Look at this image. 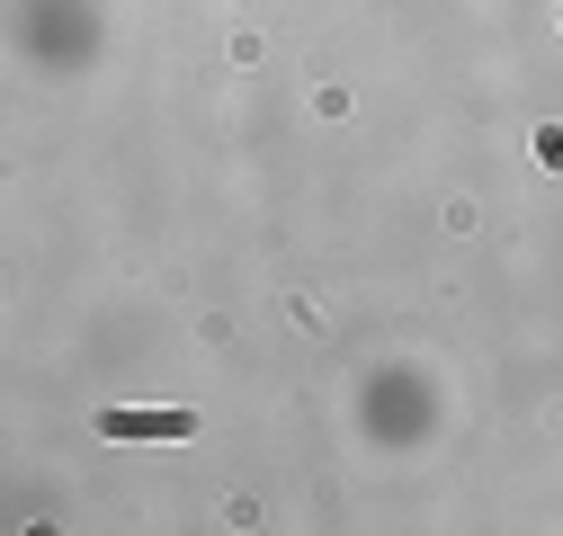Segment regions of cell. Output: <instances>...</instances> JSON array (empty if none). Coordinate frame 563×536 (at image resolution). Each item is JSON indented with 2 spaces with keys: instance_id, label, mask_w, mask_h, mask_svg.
I'll list each match as a JSON object with an SVG mask.
<instances>
[{
  "instance_id": "6da1fadb",
  "label": "cell",
  "mask_w": 563,
  "mask_h": 536,
  "mask_svg": "<svg viewBox=\"0 0 563 536\" xmlns=\"http://www.w3.org/2000/svg\"><path fill=\"white\" fill-rule=\"evenodd\" d=\"M108 438H188V412H99Z\"/></svg>"
}]
</instances>
